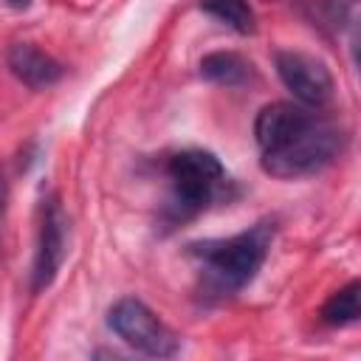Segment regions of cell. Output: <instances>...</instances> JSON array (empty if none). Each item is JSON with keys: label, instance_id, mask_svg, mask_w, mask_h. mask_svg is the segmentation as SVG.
<instances>
[{"label": "cell", "instance_id": "cell-1", "mask_svg": "<svg viewBox=\"0 0 361 361\" xmlns=\"http://www.w3.org/2000/svg\"><path fill=\"white\" fill-rule=\"evenodd\" d=\"M274 234H276L274 220H259L240 234L186 245L189 248L186 254L197 265L200 296L228 299V296H237L245 285H251V279L268 259Z\"/></svg>", "mask_w": 361, "mask_h": 361}, {"label": "cell", "instance_id": "cell-2", "mask_svg": "<svg viewBox=\"0 0 361 361\" xmlns=\"http://www.w3.org/2000/svg\"><path fill=\"white\" fill-rule=\"evenodd\" d=\"M344 144H347L344 130L316 113L305 127H299L282 144L259 152L262 155L259 164L268 175L282 178V180L307 178L330 166L344 152Z\"/></svg>", "mask_w": 361, "mask_h": 361}, {"label": "cell", "instance_id": "cell-3", "mask_svg": "<svg viewBox=\"0 0 361 361\" xmlns=\"http://www.w3.org/2000/svg\"><path fill=\"white\" fill-rule=\"evenodd\" d=\"M169 200L166 214L172 223H183L214 203L226 186V169L209 149H180L166 161Z\"/></svg>", "mask_w": 361, "mask_h": 361}, {"label": "cell", "instance_id": "cell-4", "mask_svg": "<svg viewBox=\"0 0 361 361\" xmlns=\"http://www.w3.org/2000/svg\"><path fill=\"white\" fill-rule=\"evenodd\" d=\"M107 327L149 358H172L180 350V338L135 296H124L107 310Z\"/></svg>", "mask_w": 361, "mask_h": 361}, {"label": "cell", "instance_id": "cell-5", "mask_svg": "<svg viewBox=\"0 0 361 361\" xmlns=\"http://www.w3.org/2000/svg\"><path fill=\"white\" fill-rule=\"evenodd\" d=\"M68 248V217L56 195L42 197L39 203V228H37V248H34V265H31V290H45L65 259Z\"/></svg>", "mask_w": 361, "mask_h": 361}, {"label": "cell", "instance_id": "cell-6", "mask_svg": "<svg viewBox=\"0 0 361 361\" xmlns=\"http://www.w3.org/2000/svg\"><path fill=\"white\" fill-rule=\"evenodd\" d=\"M276 62V73L282 79V85L293 93V99L305 107H324L333 99V73L327 71V65L310 54L302 51H279L274 56Z\"/></svg>", "mask_w": 361, "mask_h": 361}, {"label": "cell", "instance_id": "cell-7", "mask_svg": "<svg viewBox=\"0 0 361 361\" xmlns=\"http://www.w3.org/2000/svg\"><path fill=\"white\" fill-rule=\"evenodd\" d=\"M316 116L313 107L293 104V102H271L265 104L254 118V138L259 152L282 144L288 135H293L299 127H305Z\"/></svg>", "mask_w": 361, "mask_h": 361}, {"label": "cell", "instance_id": "cell-8", "mask_svg": "<svg viewBox=\"0 0 361 361\" xmlns=\"http://www.w3.org/2000/svg\"><path fill=\"white\" fill-rule=\"evenodd\" d=\"M6 62H8V71L31 90L51 87L62 79V65L31 42H14L6 54Z\"/></svg>", "mask_w": 361, "mask_h": 361}, {"label": "cell", "instance_id": "cell-9", "mask_svg": "<svg viewBox=\"0 0 361 361\" xmlns=\"http://www.w3.org/2000/svg\"><path fill=\"white\" fill-rule=\"evenodd\" d=\"M200 76L223 87H243L254 79V65L237 51H212L200 59Z\"/></svg>", "mask_w": 361, "mask_h": 361}, {"label": "cell", "instance_id": "cell-10", "mask_svg": "<svg viewBox=\"0 0 361 361\" xmlns=\"http://www.w3.org/2000/svg\"><path fill=\"white\" fill-rule=\"evenodd\" d=\"M319 316L330 327H347V324L358 322V316H361V282L350 279L344 288L330 293V299L322 305Z\"/></svg>", "mask_w": 361, "mask_h": 361}, {"label": "cell", "instance_id": "cell-11", "mask_svg": "<svg viewBox=\"0 0 361 361\" xmlns=\"http://www.w3.org/2000/svg\"><path fill=\"white\" fill-rule=\"evenodd\" d=\"M307 20L322 31H341L355 17V0H305L302 3Z\"/></svg>", "mask_w": 361, "mask_h": 361}, {"label": "cell", "instance_id": "cell-12", "mask_svg": "<svg viewBox=\"0 0 361 361\" xmlns=\"http://www.w3.org/2000/svg\"><path fill=\"white\" fill-rule=\"evenodd\" d=\"M200 8L237 34H254L257 28V17L248 0H203Z\"/></svg>", "mask_w": 361, "mask_h": 361}, {"label": "cell", "instance_id": "cell-13", "mask_svg": "<svg viewBox=\"0 0 361 361\" xmlns=\"http://www.w3.org/2000/svg\"><path fill=\"white\" fill-rule=\"evenodd\" d=\"M6 200H8V183H6V172L0 166V220H3V212H6Z\"/></svg>", "mask_w": 361, "mask_h": 361}, {"label": "cell", "instance_id": "cell-14", "mask_svg": "<svg viewBox=\"0 0 361 361\" xmlns=\"http://www.w3.org/2000/svg\"><path fill=\"white\" fill-rule=\"evenodd\" d=\"M11 8H28L31 6V0H6Z\"/></svg>", "mask_w": 361, "mask_h": 361}]
</instances>
